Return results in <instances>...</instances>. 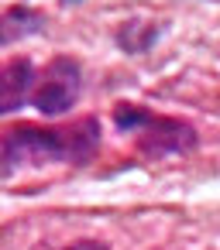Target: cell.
Segmentation results:
<instances>
[{"label": "cell", "mask_w": 220, "mask_h": 250, "mask_svg": "<svg viewBox=\"0 0 220 250\" xmlns=\"http://www.w3.org/2000/svg\"><path fill=\"white\" fill-rule=\"evenodd\" d=\"M155 38H158V28H155V24H145V21H124V24L117 28V45H121L127 55H141Z\"/></svg>", "instance_id": "cell-6"}, {"label": "cell", "mask_w": 220, "mask_h": 250, "mask_svg": "<svg viewBox=\"0 0 220 250\" xmlns=\"http://www.w3.org/2000/svg\"><path fill=\"white\" fill-rule=\"evenodd\" d=\"M35 83H38V72L31 65V59H11L4 65V93H0V110L4 113H14L21 110L24 103H31V93H35Z\"/></svg>", "instance_id": "cell-4"}, {"label": "cell", "mask_w": 220, "mask_h": 250, "mask_svg": "<svg viewBox=\"0 0 220 250\" xmlns=\"http://www.w3.org/2000/svg\"><path fill=\"white\" fill-rule=\"evenodd\" d=\"M100 151V120L79 117L66 127H35L14 124L4 130V178L18 168H42V165H90Z\"/></svg>", "instance_id": "cell-1"}, {"label": "cell", "mask_w": 220, "mask_h": 250, "mask_svg": "<svg viewBox=\"0 0 220 250\" xmlns=\"http://www.w3.org/2000/svg\"><path fill=\"white\" fill-rule=\"evenodd\" d=\"M42 24H45V14H38V11H31V7L14 4V7H7V11H4V35H0V42H4V48H7V45H14L18 38L38 35V31H42Z\"/></svg>", "instance_id": "cell-5"}, {"label": "cell", "mask_w": 220, "mask_h": 250, "mask_svg": "<svg viewBox=\"0 0 220 250\" xmlns=\"http://www.w3.org/2000/svg\"><path fill=\"white\" fill-rule=\"evenodd\" d=\"M79 93H83V65L73 55H55L38 72L31 103H35V110L42 117H59V113L76 106Z\"/></svg>", "instance_id": "cell-3"}, {"label": "cell", "mask_w": 220, "mask_h": 250, "mask_svg": "<svg viewBox=\"0 0 220 250\" xmlns=\"http://www.w3.org/2000/svg\"><path fill=\"white\" fill-rule=\"evenodd\" d=\"M114 127L124 134H134V147L145 158H169V154H189L199 144V134L193 124L179 117H162L148 106L117 103L114 106Z\"/></svg>", "instance_id": "cell-2"}, {"label": "cell", "mask_w": 220, "mask_h": 250, "mask_svg": "<svg viewBox=\"0 0 220 250\" xmlns=\"http://www.w3.org/2000/svg\"><path fill=\"white\" fill-rule=\"evenodd\" d=\"M62 250H110V247H107L103 240H90V236H86V240H73V243H66Z\"/></svg>", "instance_id": "cell-7"}]
</instances>
